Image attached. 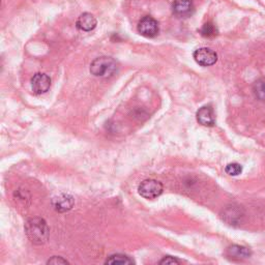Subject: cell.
Listing matches in <instances>:
<instances>
[{
  "label": "cell",
  "mask_w": 265,
  "mask_h": 265,
  "mask_svg": "<svg viewBox=\"0 0 265 265\" xmlns=\"http://www.w3.org/2000/svg\"><path fill=\"white\" fill-rule=\"evenodd\" d=\"M49 231L47 222L42 218L30 219L25 224V233L34 244H44L49 238Z\"/></svg>",
  "instance_id": "1"
},
{
  "label": "cell",
  "mask_w": 265,
  "mask_h": 265,
  "mask_svg": "<svg viewBox=\"0 0 265 265\" xmlns=\"http://www.w3.org/2000/svg\"><path fill=\"white\" fill-rule=\"evenodd\" d=\"M117 62L109 56H101L96 58L90 64V73L94 77L109 78L117 72Z\"/></svg>",
  "instance_id": "2"
},
{
  "label": "cell",
  "mask_w": 265,
  "mask_h": 265,
  "mask_svg": "<svg viewBox=\"0 0 265 265\" xmlns=\"http://www.w3.org/2000/svg\"><path fill=\"white\" fill-rule=\"evenodd\" d=\"M163 190L164 186L162 182L156 179H145L138 186V192L140 196L145 199H148V200H153V199H156L159 196H161Z\"/></svg>",
  "instance_id": "3"
},
{
  "label": "cell",
  "mask_w": 265,
  "mask_h": 265,
  "mask_svg": "<svg viewBox=\"0 0 265 265\" xmlns=\"http://www.w3.org/2000/svg\"><path fill=\"white\" fill-rule=\"evenodd\" d=\"M193 56L195 61L201 66H212L218 61V54L210 48L197 49Z\"/></svg>",
  "instance_id": "4"
},
{
  "label": "cell",
  "mask_w": 265,
  "mask_h": 265,
  "mask_svg": "<svg viewBox=\"0 0 265 265\" xmlns=\"http://www.w3.org/2000/svg\"><path fill=\"white\" fill-rule=\"evenodd\" d=\"M138 31L141 35H143L145 37H148V39L156 37L160 31L159 23L153 17L146 16L139 21Z\"/></svg>",
  "instance_id": "5"
},
{
  "label": "cell",
  "mask_w": 265,
  "mask_h": 265,
  "mask_svg": "<svg viewBox=\"0 0 265 265\" xmlns=\"http://www.w3.org/2000/svg\"><path fill=\"white\" fill-rule=\"evenodd\" d=\"M75 204V199L70 194H59L54 197L52 200V205L54 210L58 213H66L73 209Z\"/></svg>",
  "instance_id": "6"
},
{
  "label": "cell",
  "mask_w": 265,
  "mask_h": 265,
  "mask_svg": "<svg viewBox=\"0 0 265 265\" xmlns=\"http://www.w3.org/2000/svg\"><path fill=\"white\" fill-rule=\"evenodd\" d=\"M51 86V78L43 73L35 74L31 79V88L35 94L46 93Z\"/></svg>",
  "instance_id": "7"
},
{
  "label": "cell",
  "mask_w": 265,
  "mask_h": 265,
  "mask_svg": "<svg viewBox=\"0 0 265 265\" xmlns=\"http://www.w3.org/2000/svg\"><path fill=\"white\" fill-rule=\"evenodd\" d=\"M195 7L192 0H174L173 13L180 18H187L193 15Z\"/></svg>",
  "instance_id": "8"
},
{
  "label": "cell",
  "mask_w": 265,
  "mask_h": 265,
  "mask_svg": "<svg viewBox=\"0 0 265 265\" xmlns=\"http://www.w3.org/2000/svg\"><path fill=\"white\" fill-rule=\"evenodd\" d=\"M197 121L204 126H214L216 124V117L212 106H203L197 111Z\"/></svg>",
  "instance_id": "9"
},
{
  "label": "cell",
  "mask_w": 265,
  "mask_h": 265,
  "mask_svg": "<svg viewBox=\"0 0 265 265\" xmlns=\"http://www.w3.org/2000/svg\"><path fill=\"white\" fill-rule=\"evenodd\" d=\"M97 19L90 13L82 14L77 20V28L82 31H91L97 27Z\"/></svg>",
  "instance_id": "10"
},
{
  "label": "cell",
  "mask_w": 265,
  "mask_h": 265,
  "mask_svg": "<svg viewBox=\"0 0 265 265\" xmlns=\"http://www.w3.org/2000/svg\"><path fill=\"white\" fill-rule=\"evenodd\" d=\"M227 255L232 258V259H237V260H242V259H248L251 257L252 252L249 248L238 245V244H233L228 248L227 250Z\"/></svg>",
  "instance_id": "11"
},
{
  "label": "cell",
  "mask_w": 265,
  "mask_h": 265,
  "mask_svg": "<svg viewBox=\"0 0 265 265\" xmlns=\"http://www.w3.org/2000/svg\"><path fill=\"white\" fill-rule=\"evenodd\" d=\"M243 217V215L241 214V209H239V206H230L229 209H227V211L224 214V218L225 220L230 224V225H234L236 223H239L241 221V218Z\"/></svg>",
  "instance_id": "12"
},
{
  "label": "cell",
  "mask_w": 265,
  "mask_h": 265,
  "mask_svg": "<svg viewBox=\"0 0 265 265\" xmlns=\"http://www.w3.org/2000/svg\"><path fill=\"white\" fill-rule=\"evenodd\" d=\"M106 264H135V261L123 254L111 255L105 262Z\"/></svg>",
  "instance_id": "13"
},
{
  "label": "cell",
  "mask_w": 265,
  "mask_h": 265,
  "mask_svg": "<svg viewBox=\"0 0 265 265\" xmlns=\"http://www.w3.org/2000/svg\"><path fill=\"white\" fill-rule=\"evenodd\" d=\"M254 93L260 101H265V80L260 79L254 83L253 86Z\"/></svg>",
  "instance_id": "14"
},
{
  "label": "cell",
  "mask_w": 265,
  "mask_h": 265,
  "mask_svg": "<svg viewBox=\"0 0 265 265\" xmlns=\"http://www.w3.org/2000/svg\"><path fill=\"white\" fill-rule=\"evenodd\" d=\"M200 33L204 37H214L218 35V29L215 24H213L212 22H207L201 27Z\"/></svg>",
  "instance_id": "15"
},
{
  "label": "cell",
  "mask_w": 265,
  "mask_h": 265,
  "mask_svg": "<svg viewBox=\"0 0 265 265\" xmlns=\"http://www.w3.org/2000/svg\"><path fill=\"white\" fill-rule=\"evenodd\" d=\"M225 172L230 176H237L242 172V166L238 163H230L226 166Z\"/></svg>",
  "instance_id": "16"
},
{
  "label": "cell",
  "mask_w": 265,
  "mask_h": 265,
  "mask_svg": "<svg viewBox=\"0 0 265 265\" xmlns=\"http://www.w3.org/2000/svg\"><path fill=\"white\" fill-rule=\"evenodd\" d=\"M161 265H172V264H180V261L172 256H166L160 261Z\"/></svg>",
  "instance_id": "17"
},
{
  "label": "cell",
  "mask_w": 265,
  "mask_h": 265,
  "mask_svg": "<svg viewBox=\"0 0 265 265\" xmlns=\"http://www.w3.org/2000/svg\"><path fill=\"white\" fill-rule=\"evenodd\" d=\"M47 263H48V264L57 265V264H68L69 262L66 261L65 259H63L62 257H57V256H55V257H52L50 260H48Z\"/></svg>",
  "instance_id": "18"
}]
</instances>
